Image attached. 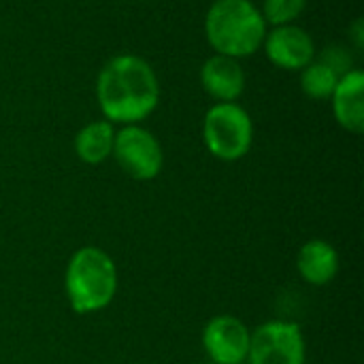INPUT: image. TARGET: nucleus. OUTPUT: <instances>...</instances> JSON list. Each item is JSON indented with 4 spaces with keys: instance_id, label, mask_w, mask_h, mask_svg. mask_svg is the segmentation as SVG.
Listing matches in <instances>:
<instances>
[{
    "instance_id": "7ed1b4c3",
    "label": "nucleus",
    "mask_w": 364,
    "mask_h": 364,
    "mask_svg": "<svg viewBox=\"0 0 364 364\" xmlns=\"http://www.w3.org/2000/svg\"><path fill=\"white\" fill-rule=\"evenodd\" d=\"M64 288L68 303L77 314L105 309L117 292V269L113 258L94 245L77 250L68 260Z\"/></svg>"
},
{
    "instance_id": "ddd939ff",
    "label": "nucleus",
    "mask_w": 364,
    "mask_h": 364,
    "mask_svg": "<svg viewBox=\"0 0 364 364\" xmlns=\"http://www.w3.org/2000/svg\"><path fill=\"white\" fill-rule=\"evenodd\" d=\"M337 81H339V75L331 66L320 62V60L318 62H309L303 68V75H301V87L314 100L331 98L335 87H337Z\"/></svg>"
},
{
    "instance_id": "4468645a",
    "label": "nucleus",
    "mask_w": 364,
    "mask_h": 364,
    "mask_svg": "<svg viewBox=\"0 0 364 364\" xmlns=\"http://www.w3.org/2000/svg\"><path fill=\"white\" fill-rule=\"evenodd\" d=\"M307 0H264V21L273 26H290L305 9Z\"/></svg>"
},
{
    "instance_id": "39448f33",
    "label": "nucleus",
    "mask_w": 364,
    "mask_h": 364,
    "mask_svg": "<svg viewBox=\"0 0 364 364\" xmlns=\"http://www.w3.org/2000/svg\"><path fill=\"white\" fill-rule=\"evenodd\" d=\"M250 364H305L307 348L299 324L273 320L250 335Z\"/></svg>"
},
{
    "instance_id": "f03ea898",
    "label": "nucleus",
    "mask_w": 364,
    "mask_h": 364,
    "mask_svg": "<svg viewBox=\"0 0 364 364\" xmlns=\"http://www.w3.org/2000/svg\"><path fill=\"white\" fill-rule=\"evenodd\" d=\"M207 41L220 55L245 58L260 49L267 21L250 0H215L205 19Z\"/></svg>"
},
{
    "instance_id": "9d476101",
    "label": "nucleus",
    "mask_w": 364,
    "mask_h": 364,
    "mask_svg": "<svg viewBox=\"0 0 364 364\" xmlns=\"http://www.w3.org/2000/svg\"><path fill=\"white\" fill-rule=\"evenodd\" d=\"M203 87L220 102H232L241 96L245 87V73L235 58L213 55L205 62L200 70Z\"/></svg>"
},
{
    "instance_id": "dca6fc26",
    "label": "nucleus",
    "mask_w": 364,
    "mask_h": 364,
    "mask_svg": "<svg viewBox=\"0 0 364 364\" xmlns=\"http://www.w3.org/2000/svg\"><path fill=\"white\" fill-rule=\"evenodd\" d=\"M352 36L356 38V47H363V21H360V19L354 23V32H352Z\"/></svg>"
},
{
    "instance_id": "9b49d317",
    "label": "nucleus",
    "mask_w": 364,
    "mask_h": 364,
    "mask_svg": "<svg viewBox=\"0 0 364 364\" xmlns=\"http://www.w3.org/2000/svg\"><path fill=\"white\" fill-rule=\"evenodd\" d=\"M296 267L307 284L326 286L335 279L339 271V254L328 241L311 239L301 247L296 256Z\"/></svg>"
},
{
    "instance_id": "f8f14e48",
    "label": "nucleus",
    "mask_w": 364,
    "mask_h": 364,
    "mask_svg": "<svg viewBox=\"0 0 364 364\" xmlns=\"http://www.w3.org/2000/svg\"><path fill=\"white\" fill-rule=\"evenodd\" d=\"M115 130L111 122H92L75 139V151L85 164H100L113 154Z\"/></svg>"
},
{
    "instance_id": "6e6552de",
    "label": "nucleus",
    "mask_w": 364,
    "mask_h": 364,
    "mask_svg": "<svg viewBox=\"0 0 364 364\" xmlns=\"http://www.w3.org/2000/svg\"><path fill=\"white\" fill-rule=\"evenodd\" d=\"M264 51L269 60L286 70H303L314 62V41L299 26H275L273 32L264 36Z\"/></svg>"
},
{
    "instance_id": "423d86ee",
    "label": "nucleus",
    "mask_w": 364,
    "mask_h": 364,
    "mask_svg": "<svg viewBox=\"0 0 364 364\" xmlns=\"http://www.w3.org/2000/svg\"><path fill=\"white\" fill-rule=\"evenodd\" d=\"M113 156L119 168L136 181H151L162 171L160 143L149 130L134 124L122 128L115 134Z\"/></svg>"
},
{
    "instance_id": "f257e3e1",
    "label": "nucleus",
    "mask_w": 364,
    "mask_h": 364,
    "mask_svg": "<svg viewBox=\"0 0 364 364\" xmlns=\"http://www.w3.org/2000/svg\"><path fill=\"white\" fill-rule=\"evenodd\" d=\"M96 96L105 117L130 126L145 119L158 107L160 83L143 58L117 55L100 70Z\"/></svg>"
},
{
    "instance_id": "20e7f679",
    "label": "nucleus",
    "mask_w": 364,
    "mask_h": 364,
    "mask_svg": "<svg viewBox=\"0 0 364 364\" xmlns=\"http://www.w3.org/2000/svg\"><path fill=\"white\" fill-rule=\"evenodd\" d=\"M203 136L207 149L215 158L232 162L250 151L254 126L243 107L235 102H218L205 115Z\"/></svg>"
},
{
    "instance_id": "0eeeda50",
    "label": "nucleus",
    "mask_w": 364,
    "mask_h": 364,
    "mask_svg": "<svg viewBox=\"0 0 364 364\" xmlns=\"http://www.w3.org/2000/svg\"><path fill=\"white\" fill-rule=\"evenodd\" d=\"M203 348L215 364L245 363L250 352V331L235 316H215L203 331Z\"/></svg>"
},
{
    "instance_id": "1a4fd4ad",
    "label": "nucleus",
    "mask_w": 364,
    "mask_h": 364,
    "mask_svg": "<svg viewBox=\"0 0 364 364\" xmlns=\"http://www.w3.org/2000/svg\"><path fill=\"white\" fill-rule=\"evenodd\" d=\"M333 109L337 122L354 132L360 134L364 130V75L360 70H348L339 77L337 87L333 92Z\"/></svg>"
},
{
    "instance_id": "2eb2a0df",
    "label": "nucleus",
    "mask_w": 364,
    "mask_h": 364,
    "mask_svg": "<svg viewBox=\"0 0 364 364\" xmlns=\"http://www.w3.org/2000/svg\"><path fill=\"white\" fill-rule=\"evenodd\" d=\"M320 62H324L326 66H331L339 77L346 75L348 70H352V68H350L352 58H350V55L346 53V49H341V47H326V51L320 55Z\"/></svg>"
}]
</instances>
